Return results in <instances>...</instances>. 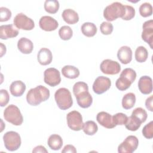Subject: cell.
Listing matches in <instances>:
<instances>
[{"mask_svg": "<svg viewBox=\"0 0 153 153\" xmlns=\"http://www.w3.org/2000/svg\"><path fill=\"white\" fill-rule=\"evenodd\" d=\"M96 120L101 126L107 128H113L116 126L113 122L112 116L105 111L100 112L97 114Z\"/></svg>", "mask_w": 153, "mask_h": 153, "instance_id": "obj_16", "label": "cell"}, {"mask_svg": "<svg viewBox=\"0 0 153 153\" xmlns=\"http://www.w3.org/2000/svg\"><path fill=\"white\" fill-rule=\"evenodd\" d=\"M152 99H153V96H151L149 97H148L145 101V106L146 108L150 111H153V108H152Z\"/></svg>", "mask_w": 153, "mask_h": 153, "instance_id": "obj_42", "label": "cell"}, {"mask_svg": "<svg viewBox=\"0 0 153 153\" xmlns=\"http://www.w3.org/2000/svg\"><path fill=\"white\" fill-rule=\"evenodd\" d=\"M25 90V84L20 80L13 81L10 86V93L13 96L15 97H19L22 96Z\"/></svg>", "mask_w": 153, "mask_h": 153, "instance_id": "obj_22", "label": "cell"}, {"mask_svg": "<svg viewBox=\"0 0 153 153\" xmlns=\"http://www.w3.org/2000/svg\"><path fill=\"white\" fill-rule=\"evenodd\" d=\"M45 10L50 14H55L59 8V2L56 0H46L44 2Z\"/></svg>", "mask_w": 153, "mask_h": 153, "instance_id": "obj_29", "label": "cell"}, {"mask_svg": "<svg viewBox=\"0 0 153 153\" xmlns=\"http://www.w3.org/2000/svg\"><path fill=\"white\" fill-rule=\"evenodd\" d=\"M39 25L42 30L50 32L56 30L59 26V23L53 17L48 16H44L41 17L39 19Z\"/></svg>", "mask_w": 153, "mask_h": 153, "instance_id": "obj_15", "label": "cell"}, {"mask_svg": "<svg viewBox=\"0 0 153 153\" xmlns=\"http://www.w3.org/2000/svg\"><path fill=\"white\" fill-rule=\"evenodd\" d=\"M143 136L148 139L153 137V121H151L147 124H146L142 129Z\"/></svg>", "mask_w": 153, "mask_h": 153, "instance_id": "obj_36", "label": "cell"}, {"mask_svg": "<svg viewBox=\"0 0 153 153\" xmlns=\"http://www.w3.org/2000/svg\"><path fill=\"white\" fill-rule=\"evenodd\" d=\"M142 123L135 117L131 115L128 117L127 121L125 124L126 128L128 130L134 131L139 129Z\"/></svg>", "mask_w": 153, "mask_h": 153, "instance_id": "obj_28", "label": "cell"}, {"mask_svg": "<svg viewBox=\"0 0 153 153\" xmlns=\"http://www.w3.org/2000/svg\"><path fill=\"white\" fill-rule=\"evenodd\" d=\"M37 59L41 65H47L51 63L53 59L51 51L47 48H42L37 54Z\"/></svg>", "mask_w": 153, "mask_h": 153, "instance_id": "obj_20", "label": "cell"}, {"mask_svg": "<svg viewBox=\"0 0 153 153\" xmlns=\"http://www.w3.org/2000/svg\"><path fill=\"white\" fill-rule=\"evenodd\" d=\"M134 56L137 62L139 63L145 62L148 56V53L146 48L143 46L138 47L135 51Z\"/></svg>", "mask_w": 153, "mask_h": 153, "instance_id": "obj_31", "label": "cell"}, {"mask_svg": "<svg viewBox=\"0 0 153 153\" xmlns=\"http://www.w3.org/2000/svg\"><path fill=\"white\" fill-rule=\"evenodd\" d=\"M111 85V79L104 76H99L94 81L93 90L97 94H101L109 90Z\"/></svg>", "mask_w": 153, "mask_h": 153, "instance_id": "obj_12", "label": "cell"}, {"mask_svg": "<svg viewBox=\"0 0 153 153\" xmlns=\"http://www.w3.org/2000/svg\"><path fill=\"white\" fill-rule=\"evenodd\" d=\"M139 13L141 16L147 17L152 14V7L150 3L144 2L139 7Z\"/></svg>", "mask_w": 153, "mask_h": 153, "instance_id": "obj_33", "label": "cell"}, {"mask_svg": "<svg viewBox=\"0 0 153 153\" xmlns=\"http://www.w3.org/2000/svg\"><path fill=\"white\" fill-rule=\"evenodd\" d=\"M63 153H67V152H71V153H76V149H75V146L72 145H66L65 146L63 149L62 151Z\"/></svg>", "mask_w": 153, "mask_h": 153, "instance_id": "obj_41", "label": "cell"}, {"mask_svg": "<svg viewBox=\"0 0 153 153\" xmlns=\"http://www.w3.org/2000/svg\"><path fill=\"white\" fill-rule=\"evenodd\" d=\"M13 23L17 28L25 30H30L35 27L33 20L22 13L15 16Z\"/></svg>", "mask_w": 153, "mask_h": 153, "instance_id": "obj_9", "label": "cell"}, {"mask_svg": "<svg viewBox=\"0 0 153 153\" xmlns=\"http://www.w3.org/2000/svg\"><path fill=\"white\" fill-rule=\"evenodd\" d=\"M3 140L5 148L10 151L17 150L22 143L20 134L14 131L6 132L3 136Z\"/></svg>", "mask_w": 153, "mask_h": 153, "instance_id": "obj_6", "label": "cell"}, {"mask_svg": "<svg viewBox=\"0 0 153 153\" xmlns=\"http://www.w3.org/2000/svg\"><path fill=\"white\" fill-rule=\"evenodd\" d=\"M68 127L72 130L79 131L82 129L83 121L81 114L77 111L69 112L66 115Z\"/></svg>", "mask_w": 153, "mask_h": 153, "instance_id": "obj_7", "label": "cell"}, {"mask_svg": "<svg viewBox=\"0 0 153 153\" xmlns=\"http://www.w3.org/2000/svg\"><path fill=\"white\" fill-rule=\"evenodd\" d=\"M125 13V5L119 2H115L105 7L103 11L104 18L109 22L122 18Z\"/></svg>", "mask_w": 153, "mask_h": 153, "instance_id": "obj_3", "label": "cell"}, {"mask_svg": "<svg viewBox=\"0 0 153 153\" xmlns=\"http://www.w3.org/2000/svg\"><path fill=\"white\" fill-rule=\"evenodd\" d=\"M76 99L78 105L82 108L90 107L93 103V98L88 90H82L74 94Z\"/></svg>", "mask_w": 153, "mask_h": 153, "instance_id": "obj_14", "label": "cell"}, {"mask_svg": "<svg viewBox=\"0 0 153 153\" xmlns=\"http://www.w3.org/2000/svg\"><path fill=\"white\" fill-rule=\"evenodd\" d=\"M32 152L35 153V152H45V153H47L48 152V151L46 149V148L42 146V145H38L36 147H35L33 148V149L32 150Z\"/></svg>", "mask_w": 153, "mask_h": 153, "instance_id": "obj_43", "label": "cell"}, {"mask_svg": "<svg viewBox=\"0 0 153 153\" xmlns=\"http://www.w3.org/2000/svg\"><path fill=\"white\" fill-rule=\"evenodd\" d=\"M143 31L142 32V39L147 42L151 48H152L153 42V20H149L145 22L142 25Z\"/></svg>", "mask_w": 153, "mask_h": 153, "instance_id": "obj_13", "label": "cell"}, {"mask_svg": "<svg viewBox=\"0 0 153 153\" xmlns=\"http://www.w3.org/2000/svg\"><path fill=\"white\" fill-rule=\"evenodd\" d=\"M135 10L131 5H125V13L122 17L124 20H130L135 16Z\"/></svg>", "mask_w": 153, "mask_h": 153, "instance_id": "obj_37", "label": "cell"}, {"mask_svg": "<svg viewBox=\"0 0 153 153\" xmlns=\"http://www.w3.org/2000/svg\"><path fill=\"white\" fill-rule=\"evenodd\" d=\"M101 71L106 75H116L121 71L120 63L111 59H105L102 62L100 65Z\"/></svg>", "mask_w": 153, "mask_h": 153, "instance_id": "obj_11", "label": "cell"}, {"mask_svg": "<svg viewBox=\"0 0 153 153\" xmlns=\"http://www.w3.org/2000/svg\"><path fill=\"white\" fill-rule=\"evenodd\" d=\"M139 91L143 94H149L152 91V80L150 76L144 75L140 78L138 81Z\"/></svg>", "mask_w": 153, "mask_h": 153, "instance_id": "obj_17", "label": "cell"}, {"mask_svg": "<svg viewBox=\"0 0 153 153\" xmlns=\"http://www.w3.org/2000/svg\"><path fill=\"white\" fill-rule=\"evenodd\" d=\"M113 25L110 22H103L100 26V30L103 35H110L113 31Z\"/></svg>", "mask_w": 153, "mask_h": 153, "instance_id": "obj_38", "label": "cell"}, {"mask_svg": "<svg viewBox=\"0 0 153 153\" xmlns=\"http://www.w3.org/2000/svg\"><path fill=\"white\" fill-rule=\"evenodd\" d=\"M17 48L23 54H30L33 48V42L25 37L21 38L17 42Z\"/></svg>", "mask_w": 153, "mask_h": 153, "instance_id": "obj_21", "label": "cell"}, {"mask_svg": "<svg viewBox=\"0 0 153 153\" xmlns=\"http://www.w3.org/2000/svg\"><path fill=\"white\" fill-rule=\"evenodd\" d=\"M44 82L51 87H55L61 81L60 72L56 68H50L44 72Z\"/></svg>", "mask_w": 153, "mask_h": 153, "instance_id": "obj_10", "label": "cell"}, {"mask_svg": "<svg viewBox=\"0 0 153 153\" xmlns=\"http://www.w3.org/2000/svg\"><path fill=\"white\" fill-rule=\"evenodd\" d=\"M47 143L48 146L53 150H59L63 145V140L60 136L57 134H53L48 139Z\"/></svg>", "mask_w": 153, "mask_h": 153, "instance_id": "obj_24", "label": "cell"}, {"mask_svg": "<svg viewBox=\"0 0 153 153\" xmlns=\"http://www.w3.org/2000/svg\"><path fill=\"white\" fill-rule=\"evenodd\" d=\"M136 103V96L133 93L126 94L122 99V106L125 109L132 108Z\"/></svg>", "mask_w": 153, "mask_h": 153, "instance_id": "obj_27", "label": "cell"}, {"mask_svg": "<svg viewBox=\"0 0 153 153\" xmlns=\"http://www.w3.org/2000/svg\"><path fill=\"white\" fill-rule=\"evenodd\" d=\"M117 57L120 62L123 64H128L132 60V50L128 46H123L119 48L117 52Z\"/></svg>", "mask_w": 153, "mask_h": 153, "instance_id": "obj_19", "label": "cell"}, {"mask_svg": "<svg viewBox=\"0 0 153 153\" xmlns=\"http://www.w3.org/2000/svg\"><path fill=\"white\" fill-rule=\"evenodd\" d=\"M50 90L43 85H38L30 89L26 94L27 102L32 106H37L50 97Z\"/></svg>", "mask_w": 153, "mask_h": 153, "instance_id": "obj_1", "label": "cell"}, {"mask_svg": "<svg viewBox=\"0 0 153 153\" xmlns=\"http://www.w3.org/2000/svg\"><path fill=\"white\" fill-rule=\"evenodd\" d=\"M139 140L135 136H127L125 140L119 145L118 152L119 153H132L137 148Z\"/></svg>", "mask_w": 153, "mask_h": 153, "instance_id": "obj_8", "label": "cell"}, {"mask_svg": "<svg viewBox=\"0 0 153 153\" xmlns=\"http://www.w3.org/2000/svg\"><path fill=\"white\" fill-rule=\"evenodd\" d=\"M82 130L87 135H93L98 130L97 125L93 121H87L84 123Z\"/></svg>", "mask_w": 153, "mask_h": 153, "instance_id": "obj_30", "label": "cell"}, {"mask_svg": "<svg viewBox=\"0 0 153 153\" xmlns=\"http://www.w3.org/2000/svg\"><path fill=\"white\" fill-rule=\"evenodd\" d=\"M10 100V96L8 91L5 89L0 90V105L2 107L7 105Z\"/></svg>", "mask_w": 153, "mask_h": 153, "instance_id": "obj_40", "label": "cell"}, {"mask_svg": "<svg viewBox=\"0 0 153 153\" xmlns=\"http://www.w3.org/2000/svg\"><path fill=\"white\" fill-rule=\"evenodd\" d=\"M128 117L121 112L117 113L112 116V120L115 126L118 125H125L127 121Z\"/></svg>", "mask_w": 153, "mask_h": 153, "instance_id": "obj_35", "label": "cell"}, {"mask_svg": "<svg viewBox=\"0 0 153 153\" xmlns=\"http://www.w3.org/2000/svg\"><path fill=\"white\" fill-rule=\"evenodd\" d=\"M136 78V73L131 68H126L120 74V77L117 79L115 85L120 91L128 89Z\"/></svg>", "mask_w": 153, "mask_h": 153, "instance_id": "obj_2", "label": "cell"}, {"mask_svg": "<svg viewBox=\"0 0 153 153\" xmlns=\"http://www.w3.org/2000/svg\"><path fill=\"white\" fill-rule=\"evenodd\" d=\"M4 119L14 126H20L23 121V115L19 108L14 105H8L4 111Z\"/></svg>", "mask_w": 153, "mask_h": 153, "instance_id": "obj_5", "label": "cell"}, {"mask_svg": "<svg viewBox=\"0 0 153 153\" xmlns=\"http://www.w3.org/2000/svg\"><path fill=\"white\" fill-rule=\"evenodd\" d=\"M62 16L64 21L68 24L74 25L79 21V16L78 13L71 8L64 10L62 12Z\"/></svg>", "mask_w": 153, "mask_h": 153, "instance_id": "obj_23", "label": "cell"}, {"mask_svg": "<svg viewBox=\"0 0 153 153\" xmlns=\"http://www.w3.org/2000/svg\"><path fill=\"white\" fill-rule=\"evenodd\" d=\"M11 17V12L8 8L4 7L0 8V22L8 21Z\"/></svg>", "mask_w": 153, "mask_h": 153, "instance_id": "obj_39", "label": "cell"}, {"mask_svg": "<svg viewBox=\"0 0 153 153\" xmlns=\"http://www.w3.org/2000/svg\"><path fill=\"white\" fill-rule=\"evenodd\" d=\"M18 34L19 31L13 27L12 24L4 25L0 26V38L1 39L14 38L16 37Z\"/></svg>", "mask_w": 153, "mask_h": 153, "instance_id": "obj_18", "label": "cell"}, {"mask_svg": "<svg viewBox=\"0 0 153 153\" xmlns=\"http://www.w3.org/2000/svg\"><path fill=\"white\" fill-rule=\"evenodd\" d=\"M54 99L58 107L62 110L70 108L73 104L71 92L66 88H59L55 92Z\"/></svg>", "mask_w": 153, "mask_h": 153, "instance_id": "obj_4", "label": "cell"}, {"mask_svg": "<svg viewBox=\"0 0 153 153\" xmlns=\"http://www.w3.org/2000/svg\"><path fill=\"white\" fill-rule=\"evenodd\" d=\"M59 35L62 39L67 41L72 38L73 35V31L69 26H63L59 30Z\"/></svg>", "mask_w": 153, "mask_h": 153, "instance_id": "obj_32", "label": "cell"}, {"mask_svg": "<svg viewBox=\"0 0 153 153\" xmlns=\"http://www.w3.org/2000/svg\"><path fill=\"white\" fill-rule=\"evenodd\" d=\"M62 75L69 79H75L79 76V69L72 65H66L62 69Z\"/></svg>", "mask_w": 153, "mask_h": 153, "instance_id": "obj_25", "label": "cell"}, {"mask_svg": "<svg viewBox=\"0 0 153 153\" xmlns=\"http://www.w3.org/2000/svg\"><path fill=\"white\" fill-rule=\"evenodd\" d=\"M82 34L87 37H92L97 33V27L93 23H84L81 27Z\"/></svg>", "mask_w": 153, "mask_h": 153, "instance_id": "obj_26", "label": "cell"}, {"mask_svg": "<svg viewBox=\"0 0 153 153\" xmlns=\"http://www.w3.org/2000/svg\"><path fill=\"white\" fill-rule=\"evenodd\" d=\"M131 115L135 117L136 118H137L142 123H144L148 117L147 115V112L146 111L143 109L142 108L140 107H138L135 108L132 113H131Z\"/></svg>", "mask_w": 153, "mask_h": 153, "instance_id": "obj_34", "label": "cell"}]
</instances>
